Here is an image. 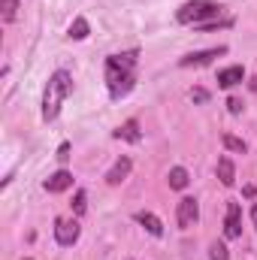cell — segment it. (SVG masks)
I'll list each match as a JSON object with an SVG mask.
<instances>
[{
	"label": "cell",
	"mask_w": 257,
	"mask_h": 260,
	"mask_svg": "<svg viewBox=\"0 0 257 260\" xmlns=\"http://www.w3.org/2000/svg\"><path fill=\"white\" fill-rule=\"evenodd\" d=\"M88 34H91V27H88V21H85V18L79 15V18H76V21L70 24V40H85Z\"/></svg>",
	"instance_id": "9a60e30c"
},
{
	"label": "cell",
	"mask_w": 257,
	"mask_h": 260,
	"mask_svg": "<svg viewBox=\"0 0 257 260\" xmlns=\"http://www.w3.org/2000/svg\"><path fill=\"white\" fill-rule=\"evenodd\" d=\"M85 209H88V197H85V191H76V197H73V212L76 215H85Z\"/></svg>",
	"instance_id": "ac0fdd59"
},
{
	"label": "cell",
	"mask_w": 257,
	"mask_h": 260,
	"mask_svg": "<svg viewBox=\"0 0 257 260\" xmlns=\"http://www.w3.org/2000/svg\"><path fill=\"white\" fill-rule=\"evenodd\" d=\"M136 221H139L151 236H164V224H160L157 215H151V212H136Z\"/></svg>",
	"instance_id": "7c38bea8"
},
{
	"label": "cell",
	"mask_w": 257,
	"mask_h": 260,
	"mask_svg": "<svg viewBox=\"0 0 257 260\" xmlns=\"http://www.w3.org/2000/svg\"><path fill=\"white\" fill-rule=\"evenodd\" d=\"M221 55H227V46H215V49H203V52H191V55H185L179 67H206L212 64L215 58H221Z\"/></svg>",
	"instance_id": "8992f818"
},
{
	"label": "cell",
	"mask_w": 257,
	"mask_h": 260,
	"mask_svg": "<svg viewBox=\"0 0 257 260\" xmlns=\"http://www.w3.org/2000/svg\"><path fill=\"white\" fill-rule=\"evenodd\" d=\"M218 18H221V3H215V0H188L176 12L179 24H206V21H218Z\"/></svg>",
	"instance_id": "3957f363"
},
{
	"label": "cell",
	"mask_w": 257,
	"mask_h": 260,
	"mask_svg": "<svg viewBox=\"0 0 257 260\" xmlns=\"http://www.w3.org/2000/svg\"><path fill=\"white\" fill-rule=\"evenodd\" d=\"M0 15H3V21H15V15H18V0H0Z\"/></svg>",
	"instance_id": "e0dca14e"
},
{
	"label": "cell",
	"mask_w": 257,
	"mask_h": 260,
	"mask_svg": "<svg viewBox=\"0 0 257 260\" xmlns=\"http://www.w3.org/2000/svg\"><path fill=\"white\" fill-rule=\"evenodd\" d=\"M221 142H224V148H230V151H236V154H245V151H248V145H245L239 136H233V133H224Z\"/></svg>",
	"instance_id": "2e32d148"
},
{
	"label": "cell",
	"mask_w": 257,
	"mask_h": 260,
	"mask_svg": "<svg viewBox=\"0 0 257 260\" xmlns=\"http://www.w3.org/2000/svg\"><path fill=\"white\" fill-rule=\"evenodd\" d=\"M130 167H133L130 157H118V160L112 164V170L106 173V182H109V185H121V182L130 176Z\"/></svg>",
	"instance_id": "9c48e42d"
},
{
	"label": "cell",
	"mask_w": 257,
	"mask_h": 260,
	"mask_svg": "<svg viewBox=\"0 0 257 260\" xmlns=\"http://www.w3.org/2000/svg\"><path fill=\"white\" fill-rule=\"evenodd\" d=\"M191 100H194V103H206V100H209V91H206V88H194Z\"/></svg>",
	"instance_id": "ffe728a7"
},
{
	"label": "cell",
	"mask_w": 257,
	"mask_h": 260,
	"mask_svg": "<svg viewBox=\"0 0 257 260\" xmlns=\"http://www.w3.org/2000/svg\"><path fill=\"white\" fill-rule=\"evenodd\" d=\"M136 58H139L136 49L106 58V85H109V94L115 100L127 97L133 91V85H136Z\"/></svg>",
	"instance_id": "6da1fadb"
},
{
	"label": "cell",
	"mask_w": 257,
	"mask_h": 260,
	"mask_svg": "<svg viewBox=\"0 0 257 260\" xmlns=\"http://www.w3.org/2000/svg\"><path fill=\"white\" fill-rule=\"evenodd\" d=\"M67 157H70V142H61V148H58V160L64 164Z\"/></svg>",
	"instance_id": "7402d4cb"
},
{
	"label": "cell",
	"mask_w": 257,
	"mask_h": 260,
	"mask_svg": "<svg viewBox=\"0 0 257 260\" xmlns=\"http://www.w3.org/2000/svg\"><path fill=\"white\" fill-rule=\"evenodd\" d=\"M79 221H73V218H58L55 221V239H58V245H64V248H70V245H76V239H79Z\"/></svg>",
	"instance_id": "5b68a950"
},
{
	"label": "cell",
	"mask_w": 257,
	"mask_h": 260,
	"mask_svg": "<svg viewBox=\"0 0 257 260\" xmlns=\"http://www.w3.org/2000/svg\"><path fill=\"white\" fill-rule=\"evenodd\" d=\"M251 221H254V227H257V206L251 209Z\"/></svg>",
	"instance_id": "cb8c5ba5"
},
{
	"label": "cell",
	"mask_w": 257,
	"mask_h": 260,
	"mask_svg": "<svg viewBox=\"0 0 257 260\" xmlns=\"http://www.w3.org/2000/svg\"><path fill=\"white\" fill-rule=\"evenodd\" d=\"M209 257H212V260H230V251H227V245L215 242V245L209 248Z\"/></svg>",
	"instance_id": "d6986e66"
},
{
	"label": "cell",
	"mask_w": 257,
	"mask_h": 260,
	"mask_svg": "<svg viewBox=\"0 0 257 260\" xmlns=\"http://www.w3.org/2000/svg\"><path fill=\"white\" fill-rule=\"evenodd\" d=\"M218 179H221V185H227V188L236 182V170H233V160H230L227 154L218 160Z\"/></svg>",
	"instance_id": "4fadbf2b"
},
{
	"label": "cell",
	"mask_w": 257,
	"mask_h": 260,
	"mask_svg": "<svg viewBox=\"0 0 257 260\" xmlns=\"http://www.w3.org/2000/svg\"><path fill=\"white\" fill-rule=\"evenodd\" d=\"M130 260H133V257H130Z\"/></svg>",
	"instance_id": "d4e9b609"
},
{
	"label": "cell",
	"mask_w": 257,
	"mask_h": 260,
	"mask_svg": "<svg viewBox=\"0 0 257 260\" xmlns=\"http://www.w3.org/2000/svg\"><path fill=\"white\" fill-rule=\"evenodd\" d=\"M112 136H115V139H124V142H139V139H142V133H139V121H136V118H127L121 127L112 133Z\"/></svg>",
	"instance_id": "8fae6325"
},
{
	"label": "cell",
	"mask_w": 257,
	"mask_h": 260,
	"mask_svg": "<svg viewBox=\"0 0 257 260\" xmlns=\"http://www.w3.org/2000/svg\"><path fill=\"white\" fill-rule=\"evenodd\" d=\"M49 194H61V191H67V188H73V176L67 173V170H58L55 176H49L46 179V185H43Z\"/></svg>",
	"instance_id": "ba28073f"
},
{
	"label": "cell",
	"mask_w": 257,
	"mask_h": 260,
	"mask_svg": "<svg viewBox=\"0 0 257 260\" xmlns=\"http://www.w3.org/2000/svg\"><path fill=\"white\" fill-rule=\"evenodd\" d=\"M67 94H73V76L67 70L52 73L49 85H46V94H43V118L46 121H55L58 112H61V103H64Z\"/></svg>",
	"instance_id": "7a4b0ae2"
},
{
	"label": "cell",
	"mask_w": 257,
	"mask_h": 260,
	"mask_svg": "<svg viewBox=\"0 0 257 260\" xmlns=\"http://www.w3.org/2000/svg\"><path fill=\"white\" fill-rule=\"evenodd\" d=\"M167 179H170V188H173V191H185V188H188V182H191V176H188V170H185V167H173Z\"/></svg>",
	"instance_id": "5bb4252c"
},
{
	"label": "cell",
	"mask_w": 257,
	"mask_h": 260,
	"mask_svg": "<svg viewBox=\"0 0 257 260\" xmlns=\"http://www.w3.org/2000/svg\"><path fill=\"white\" fill-rule=\"evenodd\" d=\"M224 233H227V239H239V236H242V206H239V203H227Z\"/></svg>",
	"instance_id": "52a82bcc"
},
{
	"label": "cell",
	"mask_w": 257,
	"mask_h": 260,
	"mask_svg": "<svg viewBox=\"0 0 257 260\" xmlns=\"http://www.w3.org/2000/svg\"><path fill=\"white\" fill-rule=\"evenodd\" d=\"M197 218H200L197 200H194V197L179 200V206H176V221H179V227H182V230H191L194 224H197Z\"/></svg>",
	"instance_id": "277c9868"
},
{
	"label": "cell",
	"mask_w": 257,
	"mask_h": 260,
	"mask_svg": "<svg viewBox=\"0 0 257 260\" xmlns=\"http://www.w3.org/2000/svg\"><path fill=\"white\" fill-rule=\"evenodd\" d=\"M227 109H230V115H239V112H242V100L230 97V100H227Z\"/></svg>",
	"instance_id": "44dd1931"
},
{
	"label": "cell",
	"mask_w": 257,
	"mask_h": 260,
	"mask_svg": "<svg viewBox=\"0 0 257 260\" xmlns=\"http://www.w3.org/2000/svg\"><path fill=\"white\" fill-rule=\"evenodd\" d=\"M248 88H251V91L257 94V76H251V82H248Z\"/></svg>",
	"instance_id": "603a6c76"
},
{
	"label": "cell",
	"mask_w": 257,
	"mask_h": 260,
	"mask_svg": "<svg viewBox=\"0 0 257 260\" xmlns=\"http://www.w3.org/2000/svg\"><path fill=\"white\" fill-rule=\"evenodd\" d=\"M245 79V70L242 67H224L221 73H218V85L221 88H233V85H239Z\"/></svg>",
	"instance_id": "30bf717a"
}]
</instances>
